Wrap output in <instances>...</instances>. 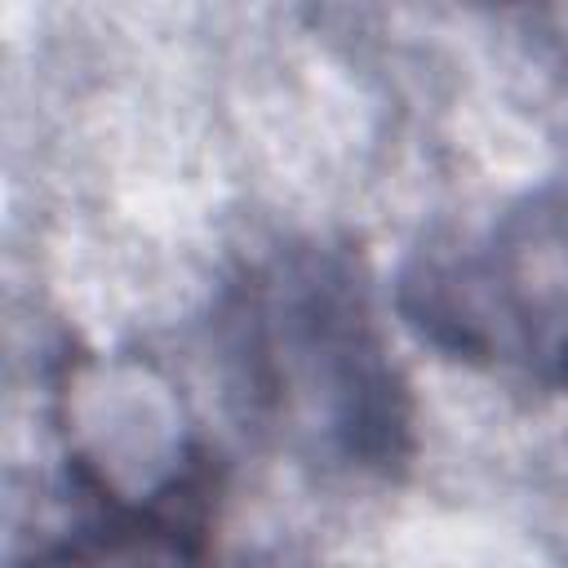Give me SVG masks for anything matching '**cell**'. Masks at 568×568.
Listing matches in <instances>:
<instances>
[{
    "label": "cell",
    "instance_id": "1",
    "mask_svg": "<svg viewBox=\"0 0 568 568\" xmlns=\"http://www.w3.org/2000/svg\"><path fill=\"white\" fill-rule=\"evenodd\" d=\"M222 346L244 417L288 448L373 475L408 462V386L337 248H288L248 271L226 293Z\"/></svg>",
    "mask_w": 568,
    "mask_h": 568
},
{
    "label": "cell",
    "instance_id": "2",
    "mask_svg": "<svg viewBox=\"0 0 568 568\" xmlns=\"http://www.w3.org/2000/svg\"><path fill=\"white\" fill-rule=\"evenodd\" d=\"M93 506L58 541L40 546L22 568H213V466L191 448L178 470L138 501H124L75 462Z\"/></svg>",
    "mask_w": 568,
    "mask_h": 568
}]
</instances>
